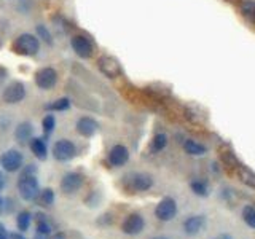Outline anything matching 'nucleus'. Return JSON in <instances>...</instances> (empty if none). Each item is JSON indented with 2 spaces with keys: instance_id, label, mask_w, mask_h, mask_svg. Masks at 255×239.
I'll return each instance as SVG.
<instances>
[{
  "instance_id": "ddd939ff",
  "label": "nucleus",
  "mask_w": 255,
  "mask_h": 239,
  "mask_svg": "<svg viewBox=\"0 0 255 239\" xmlns=\"http://www.w3.org/2000/svg\"><path fill=\"white\" fill-rule=\"evenodd\" d=\"M128 159H129V151H128L125 145H115L109 153V163L115 167L126 164Z\"/></svg>"
},
{
  "instance_id": "f8f14e48",
  "label": "nucleus",
  "mask_w": 255,
  "mask_h": 239,
  "mask_svg": "<svg viewBox=\"0 0 255 239\" xmlns=\"http://www.w3.org/2000/svg\"><path fill=\"white\" fill-rule=\"evenodd\" d=\"M72 48L80 58H90L93 54V43L85 35H75L72 38Z\"/></svg>"
},
{
  "instance_id": "9b49d317",
  "label": "nucleus",
  "mask_w": 255,
  "mask_h": 239,
  "mask_svg": "<svg viewBox=\"0 0 255 239\" xmlns=\"http://www.w3.org/2000/svg\"><path fill=\"white\" fill-rule=\"evenodd\" d=\"M83 185V175L78 172H69L61 180V190L64 193H75V191Z\"/></svg>"
},
{
  "instance_id": "4be33fe9",
  "label": "nucleus",
  "mask_w": 255,
  "mask_h": 239,
  "mask_svg": "<svg viewBox=\"0 0 255 239\" xmlns=\"http://www.w3.org/2000/svg\"><path fill=\"white\" fill-rule=\"evenodd\" d=\"M38 217L40 219H38V225H37V236L45 238V236H48L51 233V225L46 222L45 215H38Z\"/></svg>"
},
{
  "instance_id": "dca6fc26",
  "label": "nucleus",
  "mask_w": 255,
  "mask_h": 239,
  "mask_svg": "<svg viewBox=\"0 0 255 239\" xmlns=\"http://www.w3.org/2000/svg\"><path fill=\"white\" fill-rule=\"evenodd\" d=\"M30 150L32 153H34L38 159H46V155H48V147L43 139H32L30 140Z\"/></svg>"
},
{
  "instance_id": "f704fd0d",
  "label": "nucleus",
  "mask_w": 255,
  "mask_h": 239,
  "mask_svg": "<svg viewBox=\"0 0 255 239\" xmlns=\"http://www.w3.org/2000/svg\"><path fill=\"white\" fill-rule=\"evenodd\" d=\"M2 207H3V199L0 198V209H2Z\"/></svg>"
},
{
  "instance_id": "c9c22d12",
  "label": "nucleus",
  "mask_w": 255,
  "mask_h": 239,
  "mask_svg": "<svg viewBox=\"0 0 255 239\" xmlns=\"http://www.w3.org/2000/svg\"><path fill=\"white\" fill-rule=\"evenodd\" d=\"M155 239H167V238H155Z\"/></svg>"
},
{
  "instance_id": "aec40b11",
  "label": "nucleus",
  "mask_w": 255,
  "mask_h": 239,
  "mask_svg": "<svg viewBox=\"0 0 255 239\" xmlns=\"http://www.w3.org/2000/svg\"><path fill=\"white\" fill-rule=\"evenodd\" d=\"M37 198H38V203L42 204V206L50 207L54 203V191L51 188H45V190L40 191Z\"/></svg>"
},
{
  "instance_id": "b1692460",
  "label": "nucleus",
  "mask_w": 255,
  "mask_h": 239,
  "mask_svg": "<svg viewBox=\"0 0 255 239\" xmlns=\"http://www.w3.org/2000/svg\"><path fill=\"white\" fill-rule=\"evenodd\" d=\"M191 191H193L195 195L198 196H203L206 198L207 195H209V190H207V185H206V182H201V180H195V182H191Z\"/></svg>"
},
{
  "instance_id": "412c9836",
  "label": "nucleus",
  "mask_w": 255,
  "mask_h": 239,
  "mask_svg": "<svg viewBox=\"0 0 255 239\" xmlns=\"http://www.w3.org/2000/svg\"><path fill=\"white\" fill-rule=\"evenodd\" d=\"M30 222H32V214L27 211H22L18 215V228L19 231H27L30 227Z\"/></svg>"
},
{
  "instance_id": "1a4fd4ad",
  "label": "nucleus",
  "mask_w": 255,
  "mask_h": 239,
  "mask_svg": "<svg viewBox=\"0 0 255 239\" xmlns=\"http://www.w3.org/2000/svg\"><path fill=\"white\" fill-rule=\"evenodd\" d=\"M143 227H145V222H143L142 215H139V214H129L125 219L123 225H122V230H123V233H126V235L135 236V235L142 233Z\"/></svg>"
},
{
  "instance_id": "423d86ee",
  "label": "nucleus",
  "mask_w": 255,
  "mask_h": 239,
  "mask_svg": "<svg viewBox=\"0 0 255 239\" xmlns=\"http://www.w3.org/2000/svg\"><path fill=\"white\" fill-rule=\"evenodd\" d=\"M177 214V203L174 201L172 198H164L161 199L156 207H155V215L156 219H159L161 222H169L175 217Z\"/></svg>"
},
{
  "instance_id": "0eeeda50",
  "label": "nucleus",
  "mask_w": 255,
  "mask_h": 239,
  "mask_svg": "<svg viewBox=\"0 0 255 239\" xmlns=\"http://www.w3.org/2000/svg\"><path fill=\"white\" fill-rule=\"evenodd\" d=\"M35 83L40 90H51V88H54V85L58 83V74H56V70L51 67L40 69L35 74Z\"/></svg>"
},
{
  "instance_id": "2eb2a0df",
  "label": "nucleus",
  "mask_w": 255,
  "mask_h": 239,
  "mask_svg": "<svg viewBox=\"0 0 255 239\" xmlns=\"http://www.w3.org/2000/svg\"><path fill=\"white\" fill-rule=\"evenodd\" d=\"M99 124L94 121L93 118H88V117H83L80 118L77 121V131L78 134L85 135V137H91V135L96 134V131H98Z\"/></svg>"
},
{
  "instance_id": "7c9ffc66",
  "label": "nucleus",
  "mask_w": 255,
  "mask_h": 239,
  "mask_svg": "<svg viewBox=\"0 0 255 239\" xmlns=\"http://www.w3.org/2000/svg\"><path fill=\"white\" fill-rule=\"evenodd\" d=\"M0 239H10V235H8L3 223H0Z\"/></svg>"
},
{
  "instance_id": "20e7f679",
  "label": "nucleus",
  "mask_w": 255,
  "mask_h": 239,
  "mask_svg": "<svg viewBox=\"0 0 255 239\" xmlns=\"http://www.w3.org/2000/svg\"><path fill=\"white\" fill-rule=\"evenodd\" d=\"M22 161H24L22 153H21V151H18V150H14V148L6 150L5 153L0 156V166H2L6 172L19 171L21 166H22Z\"/></svg>"
},
{
  "instance_id": "6ab92c4d",
  "label": "nucleus",
  "mask_w": 255,
  "mask_h": 239,
  "mask_svg": "<svg viewBox=\"0 0 255 239\" xmlns=\"http://www.w3.org/2000/svg\"><path fill=\"white\" fill-rule=\"evenodd\" d=\"M238 174H239V179H241V182L244 183V185L255 188V172L246 169V167H239Z\"/></svg>"
},
{
  "instance_id": "f3484780",
  "label": "nucleus",
  "mask_w": 255,
  "mask_h": 239,
  "mask_svg": "<svg viewBox=\"0 0 255 239\" xmlns=\"http://www.w3.org/2000/svg\"><path fill=\"white\" fill-rule=\"evenodd\" d=\"M183 148H185L188 155H193V156H203L207 151L206 145H203V143H199L196 140H187L183 143Z\"/></svg>"
},
{
  "instance_id": "7ed1b4c3",
  "label": "nucleus",
  "mask_w": 255,
  "mask_h": 239,
  "mask_svg": "<svg viewBox=\"0 0 255 239\" xmlns=\"http://www.w3.org/2000/svg\"><path fill=\"white\" fill-rule=\"evenodd\" d=\"M125 185L128 190H132V191H145L153 185V179H151L148 174L135 172V174L128 175L125 180Z\"/></svg>"
},
{
  "instance_id": "6e6552de",
  "label": "nucleus",
  "mask_w": 255,
  "mask_h": 239,
  "mask_svg": "<svg viewBox=\"0 0 255 239\" xmlns=\"http://www.w3.org/2000/svg\"><path fill=\"white\" fill-rule=\"evenodd\" d=\"M98 66L102 74L109 78H117L122 74V67H120L118 61L115 58H112V56H102V58H99Z\"/></svg>"
},
{
  "instance_id": "c85d7f7f",
  "label": "nucleus",
  "mask_w": 255,
  "mask_h": 239,
  "mask_svg": "<svg viewBox=\"0 0 255 239\" xmlns=\"http://www.w3.org/2000/svg\"><path fill=\"white\" fill-rule=\"evenodd\" d=\"M54 127H56V120H54V117L53 115H46L43 118V129H45V132L50 134L54 129Z\"/></svg>"
},
{
  "instance_id": "39448f33",
  "label": "nucleus",
  "mask_w": 255,
  "mask_h": 239,
  "mask_svg": "<svg viewBox=\"0 0 255 239\" xmlns=\"http://www.w3.org/2000/svg\"><path fill=\"white\" fill-rule=\"evenodd\" d=\"M75 155H77V147L74 145V142H70L67 139H61L54 143L53 156L58 161H70Z\"/></svg>"
},
{
  "instance_id": "bb28decb",
  "label": "nucleus",
  "mask_w": 255,
  "mask_h": 239,
  "mask_svg": "<svg viewBox=\"0 0 255 239\" xmlns=\"http://www.w3.org/2000/svg\"><path fill=\"white\" fill-rule=\"evenodd\" d=\"M220 156H222V161L225 163V166H228V167H238V159H236V156L233 153H231V151L223 150L222 153H220Z\"/></svg>"
},
{
  "instance_id": "72a5a7b5",
  "label": "nucleus",
  "mask_w": 255,
  "mask_h": 239,
  "mask_svg": "<svg viewBox=\"0 0 255 239\" xmlns=\"http://www.w3.org/2000/svg\"><path fill=\"white\" fill-rule=\"evenodd\" d=\"M51 239H66V236H64L62 233H58V235H54Z\"/></svg>"
},
{
  "instance_id": "a211bd4d",
  "label": "nucleus",
  "mask_w": 255,
  "mask_h": 239,
  "mask_svg": "<svg viewBox=\"0 0 255 239\" xmlns=\"http://www.w3.org/2000/svg\"><path fill=\"white\" fill-rule=\"evenodd\" d=\"M32 124L27 123V121H24L21 124H18V127H16V131H14V137L18 139L21 143H24L26 140L30 139V135H32Z\"/></svg>"
},
{
  "instance_id": "393cba45",
  "label": "nucleus",
  "mask_w": 255,
  "mask_h": 239,
  "mask_svg": "<svg viewBox=\"0 0 255 239\" xmlns=\"http://www.w3.org/2000/svg\"><path fill=\"white\" fill-rule=\"evenodd\" d=\"M69 107H70V101L66 98L58 99V101H54L51 104H48V106H45L46 110H67Z\"/></svg>"
},
{
  "instance_id": "a878e982",
  "label": "nucleus",
  "mask_w": 255,
  "mask_h": 239,
  "mask_svg": "<svg viewBox=\"0 0 255 239\" xmlns=\"http://www.w3.org/2000/svg\"><path fill=\"white\" fill-rule=\"evenodd\" d=\"M167 145V135L166 134H156L153 137V142H151V147H153L155 151L163 150Z\"/></svg>"
},
{
  "instance_id": "473e14b6",
  "label": "nucleus",
  "mask_w": 255,
  "mask_h": 239,
  "mask_svg": "<svg viewBox=\"0 0 255 239\" xmlns=\"http://www.w3.org/2000/svg\"><path fill=\"white\" fill-rule=\"evenodd\" d=\"M3 185H5V177H3V174L0 172V191H2Z\"/></svg>"
},
{
  "instance_id": "5701e85b",
  "label": "nucleus",
  "mask_w": 255,
  "mask_h": 239,
  "mask_svg": "<svg viewBox=\"0 0 255 239\" xmlns=\"http://www.w3.org/2000/svg\"><path fill=\"white\" fill-rule=\"evenodd\" d=\"M243 219L246 222L247 227L255 228V207L252 206H246L243 209Z\"/></svg>"
},
{
  "instance_id": "f257e3e1",
  "label": "nucleus",
  "mask_w": 255,
  "mask_h": 239,
  "mask_svg": "<svg viewBox=\"0 0 255 239\" xmlns=\"http://www.w3.org/2000/svg\"><path fill=\"white\" fill-rule=\"evenodd\" d=\"M18 191L24 201H34V199H37L40 193V187L35 177V167L32 164L21 174L18 180Z\"/></svg>"
},
{
  "instance_id": "4468645a",
  "label": "nucleus",
  "mask_w": 255,
  "mask_h": 239,
  "mask_svg": "<svg viewBox=\"0 0 255 239\" xmlns=\"http://www.w3.org/2000/svg\"><path fill=\"white\" fill-rule=\"evenodd\" d=\"M206 225V219L203 215H191L188 217L185 222H183V231H185L187 235H198L199 231H203Z\"/></svg>"
},
{
  "instance_id": "2f4dec72",
  "label": "nucleus",
  "mask_w": 255,
  "mask_h": 239,
  "mask_svg": "<svg viewBox=\"0 0 255 239\" xmlns=\"http://www.w3.org/2000/svg\"><path fill=\"white\" fill-rule=\"evenodd\" d=\"M10 239H26V238H24L21 233H11L10 235Z\"/></svg>"
},
{
  "instance_id": "f03ea898",
  "label": "nucleus",
  "mask_w": 255,
  "mask_h": 239,
  "mask_svg": "<svg viewBox=\"0 0 255 239\" xmlns=\"http://www.w3.org/2000/svg\"><path fill=\"white\" fill-rule=\"evenodd\" d=\"M38 50H40V42L32 34H22L13 43V51L21 56H35Z\"/></svg>"
},
{
  "instance_id": "c756f323",
  "label": "nucleus",
  "mask_w": 255,
  "mask_h": 239,
  "mask_svg": "<svg viewBox=\"0 0 255 239\" xmlns=\"http://www.w3.org/2000/svg\"><path fill=\"white\" fill-rule=\"evenodd\" d=\"M37 32H38V35L42 37L48 45H51V35H50V32L46 30L45 26H37Z\"/></svg>"
},
{
  "instance_id": "9d476101",
  "label": "nucleus",
  "mask_w": 255,
  "mask_h": 239,
  "mask_svg": "<svg viewBox=\"0 0 255 239\" xmlns=\"http://www.w3.org/2000/svg\"><path fill=\"white\" fill-rule=\"evenodd\" d=\"M26 96V88L19 82H13L10 83L3 91V101L6 104H18L24 99Z\"/></svg>"
},
{
  "instance_id": "cd10ccee",
  "label": "nucleus",
  "mask_w": 255,
  "mask_h": 239,
  "mask_svg": "<svg viewBox=\"0 0 255 239\" xmlns=\"http://www.w3.org/2000/svg\"><path fill=\"white\" fill-rule=\"evenodd\" d=\"M241 11L246 18H249L251 21L255 22V2H246L241 8Z\"/></svg>"
}]
</instances>
